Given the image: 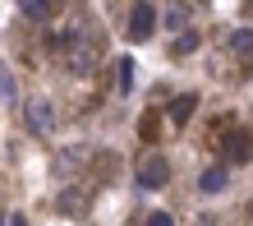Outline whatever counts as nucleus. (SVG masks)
Here are the masks:
<instances>
[{
    "label": "nucleus",
    "mask_w": 253,
    "mask_h": 226,
    "mask_svg": "<svg viewBox=\"0 0 253 226\" xmlns=\"http://www.w3.org/2000/svg\"><path fill=\"white\" fill-rule=\"evenodd\" d=\"M138 185L143 189H166L170 185V162L161 157V153H147L138 162Z\"/></svg>",
    "instance_id": "nucleus-1"
},
{
    "label": "nucleus",
    "mask_w": 253,
    "mask_h": 226,
    "mask_svg": "<svg viewBox=\"0 0 253 226\" xmlns=\"http://www.w3.org/2000/svg\"><path fill=\"white\" fill-rule=\"evenodd\" d=\"M157 33V9L152 5H147V0H138V5H133L129 9V42H147V37H152Z\"/></svg>",
    "instance_id": "nucleus-2"
},
{
    "label": "nucleus",
    "mask_w": 253,
    "mask_h": 226,
    "mask_svg": "<svg viewBox=\"0 0 253 226\" xmlns=\"http://www.w3.org/2000/svg\"><path fill=\"white\" fill-rule=\"evenodd\" d=\"M65 65H69L74 74H87V69L97 65V47H92V42H87V37L79 33V37H74V47L65 51Z\"/></svg>",
    "instance_id": "nucleus-3"
},
{
    "label": "nucleus",
    "mask_w": 253,
    "mask_h": 226,
    "mask_svg": "<svg viewBox=\"0 0 253 226\" xmlns=\"http://www.w3.org/2000/svg\"><path fill=\"white\" fill-rule=\"evenodd\" d=\"M28 129H33V134H51L55 129V107H51V102H28Z\"/></svg>",
    "instance_id": "nucleus-4"
},
{
    "label": "nucleus",
    "mask_w": 253,
    "mask_h": 226,
    "mask_svg": "<svg viewBox=\"0 0 253 226\" xmlns=\"http://www.w3.org/2000/svg\"><path fill=\"white\" fill-rule=\"evenodd\" d=\"M230 51H235V60L253 65V28H235L230 33Z\"/></svg>",
    "instance_id": "nucleus-5"
},
{
    "label": "nucleus",
    "mask_w": 253,
    "mask_h": 226,
    "mask_svg": "<svg viewBox=\"0 0 253 226\" xmlns=\"http://www.w3.org/2000/svg\"><path fill=\"white\" fill-rule=\"evenodd\" d=\"M226 180H230L226 167H207L203 180H198V189H203V194H221V189H226Z\"/></svg>",
    "instance_id": "nucleus-6"
},
{
    "label": "nucleus",
    "mask_w": 253,
    "mask_h": 226,
    "mask_svg": "<svg viewBox=\"0 0 253 226\" xmlns=\"http://www.w3.org/2000/svg\"><path fill=\"white\" fill-rule=\"evenodd\" d=\"M193 107H198V93H184V97H175V102H170V120H175V125H184V120L193 115Z\"/></svg>",
    "instance_id": "nucleus-7"
},
{
    "label": "nucleus",
    "mask_w": 253,
    "mask_h": 226,
    "mask_svg": "<svg viewBox=\"0 0 253 226\" xmlns=\"http://www.w3.org/2000/svg\"><path fill=\"white\" fill-rule=\"evenodd\" d=\"M19 9L28 14V19H51V9H55V0H19Z\"/></svg>",
    "instance_id": "nucleus-8"
},
{
    "label": "nucleus",
    "mask_w": 253,
    "mask_h": 226,
    "mask_svg": "<svg viewBox=\"0 0 253 226\" xmlns=\"http://www.w3.org/2000/svg\"><path fill=\"white\" fill-rule=\"evenodd\" d=\"M115 83H120V93H129V88H133V60H129V56L115 60Z\"/></svg>",
    "instance_id": "nucleus-9"
},
{
    "label": "nucleus",
    "mask_w": 253,
    "mask_h": 226,
    "mask_svg": "<svg viewBox=\"0 0 253 226\" xmlns=\"http://www.w3.org/2000/svg\"><path fill=\"white\" fill-rule=\"evenodd\" d=\"M0 102H19V88H14V74L0 65Z\"/></svg>",
    "instance_id": "nucleus-10"
},
{
    "label": "nucleus",
    "mask_w": 253,
    "mask_h": 226,
    "mask_svg": "<svg viewBox=\"0 0 253 226\" xmlns=\"http://www.w3.org/2000/svg\"><path fill=\"white\" fill-rule=\"evenodd\" d=\"M193 47H198V37H193V33H184V37H175V47H170V51H175V56H189Z\"/></svg>",
    "instance_id": "nucleus-11"
},
{
    "label": "nucleus",
    "mask_w": 253,
    "mask_h": 226,
    "mask_svg": "<svg viewBox=\"0 0 253 226\" xmlns=\"http://www.w3.org/2000/svg\"><path fill=\"white\" fill-rule=\"evenodd\" d=\"M166 28H170V33H175V28H184V5H170L166 9Z\"/></svg>",
    "instance_id": "nucleus-12"
},
{
    "label": "nucleus",
    "mask_w": 253,
    "mask_h": 226,
    "mask_svg": "<svg viewBox=\"0 0 253 226\" xmlns=\"http://www.w3.org/2000/svg\"><path fill=\"white\" fill-rule=\"evenodd\" d=\"M147 226H175L170 213H147Z\"/></svg>",
    "instance_id": "nucleus-13"
},
{
    "label": "nucleus",
    "mask_w": 253,
    "mask_h": 226,
    "mask_svg": "<svg viewBox=\"0 0 253 226\" xmlns=\"http://www.w3.org/2000/svg\"><path fill=\"white\" fill-rule=\"evenodd\" d=\"M5 226H23V217H5Z\"/></svg>",
    "instance_id": "nucleus-14"
},
{
    "label": "nucleus",
    "mask_w": 253,
    "mask_h": 226,
    "mask_svg": "<svg viewBox=\"0 0 253 226\" xmlns=\"http://www.w3.org/2000/svg\"><path fill=\"white\" fill-rule=\"evenodd\" d=\"M0 226H5V217H0Z\"/></svg>",
    "instance_id": "nucleus-15"
},
{
    "label": "nucleus",
    "mask_w": 253,
    "mask_h": 226,
    "mask_svg": "<svg viewBox=\"0 0 253 226\" xmlns=\"http://www.w3.org/2000/svg\"><path fill=\"white\" fill-rule=\"evenodd\" d=\"M203 226H212V222H203Z\"/></svg>",
    "instance_id": "nucleus-16"
}]
</instances>
